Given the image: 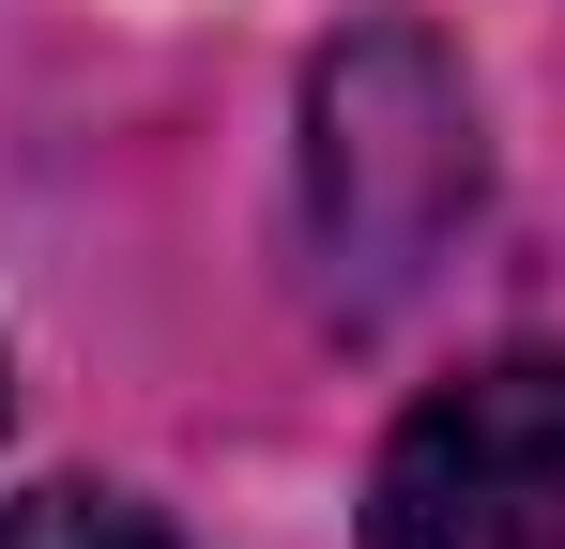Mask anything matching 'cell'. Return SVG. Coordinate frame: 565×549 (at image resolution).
<instances>
[{
    "instance_id": "6da1fadb",
    "label": "cell",
    "mask_w": 565,
    "mask_h": 549,
    "mask_svg": "<svg viewBox=\"0 0 565 549\" xmlns=\"http://www.w3.org/2000/svg\"><path fill=\"white\" fill-rule=\"evenodd\" d=\"M459 198H473V107L444 77V46L428 31H352L321 62V245H337V274L397 290L459 229Z\"/></svg>"
},
{
    "instance_id": "7a4b0ae2",
    "label": "cell",
    "mask_w": 565,
    "mask_h": 549,
    "mask_svg": "<svg viewBox=\"0 0 565 549\" xmlns=\"http://www.w3.org/2000/svg\"><path fill=\"white\" fill-rule=\"evenodd\" d=\"M367 549H565V352L444 381L382 443Z\"/></svg>"
},
{
    "instance_id": "3957f363",
    "label": "cell",
    "mask_w": 565,
    "mask_h": 549,
    "mask_svg": "<svg viewBox=\"0 0 565 549\" xmlns=\"http://www.w3.org/2000/svg\"><path fill=\"white\" fill-rule=\"evenodd\" d=\"M0 549H169L138 504H107V488H31L15 519H0Z\"/></svg>"
}]
</instances>
